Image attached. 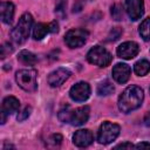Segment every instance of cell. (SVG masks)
I'll return each instance as SVG.
<instances>
[{
	"instance_id": "obj_1",
	"label": "cell",
	"mask_w": 150,
	"mask_h": 150,
	"mask_svg": "<svg viewBox=\"0 0 150 150\" xmlns=\"http://www.w3.org/2000/svg\"><path fill=\"white\" fill-rule=\"evenodd\" d=\"M144 98L143 89L137 86L128 87L118 97V108L122 112H130L141 107Z\"/></svg>"
},
{
	"instance_id": "obj_3",
	"label": "cell",
	"mask_w": 150,
	"mask_h": 150,
	"mask_svg": "<svg viewBox=\"0 0 150 150\" xmlns=\"http://www.w3.org/2000/svg\"><path fill=\"white\" fill-rule=\"evenodd\" d=\"M15 80L19 87L26 91H34L38 88L36 70L34 69H21L16 71Z\"/></svg>"
},
{
	"instance_id": "obj_28",
	"label": "cell",
	"mask_w": 150,
	"mask_h": 150,
	"mask_svg": "<svg viewBox=\"0 0 150 150\" xmlns=\"http://www.w3.org/2000/svg\"><path fill=\"white\" fill-rule=\"evenodd\" d=\"M48 26H49V30L52 33H57L59 32V25H57L56 21H52L50 23H48Z\"/></svg>"
},
{
	"instance_id": "obj_7",
	"label": "cell",
	"mask_w": 150,
	"mask_h": 150,
	"mask_svg": "<svg viewBox=\"0 0 150 150\" xmlns=\"http://www.w3.org/2000/svg\"><path fill=\"white\" fill-rule=\"evenodd\" d=\"M90 95V87L87 82H79L74 84L69 90V96L76 102L86 101Z\"/></svg>"
},
{
	"instance_id": "obj_4",
	"label": "cell",
	"mask_w": 150,
	"mask_h": 150,
	"mask_svg": "<svg viewBox=\"0 0 150 150\" xmlns=\"http://www.w3.org/2000/svg\"><path fill=\"white\" fill-rule=\"evenodd\" d=\"M87 60L91 64H95L98 67H107L111 62L112 56L105 48H103L101 46H95L88 52Z\"/></svg>"
},
{
	"instance_id": "obj_25",
	"label": "cell",
	"mask_w": 150,
	"mask_h": 150,
	"mask_svg": "<svg viewBox=\"0 0 150 150\" xmlns=\"http://www.w3.org/2000/svg\"><path fill=\"white\" fill-rule=\"evenodd\" d=\"M61 142H62V136H61L60 134H54V135H52V136L48 138V141H47V143H48L49 145H53V146L60 145Z\"/></svg>"
},
{
	"instance_id": "obj_16",
	"label": "cell",
	"mask_w": 150,
	"mask_h": 150,
	"mask_svg": "<svg viewBox=\"0 0 150 150\" xmlns=\"http://www.w3.org/2000/svg\"><path fill=\"white\" fill-rule=\"evenodd\" d=\"M49 26L46 23H36L33 28V38L34 40H42L47 33H49Z\"/></svg>"
},
{
	"instance_id": "obj_5",
	"label": "cell",
	"mask_w": 150,
	"mask_h": 150,
	"mask_svg": "<svg viewBox=\"0 0 150 150\" xmlns=\"http://www.w3.org/2000/svg\"><path fill=\"white\" fill-rule=\"evenodd\" d=\"M120 125L111 123V122H104L101 124L98 132H97V141L101 144H109L112 141L116 139V137L120 135Z\"/></svg>"
},
{
	"instance_id": "obj_18",
	"label": "cell",
	"mask_w": 150,
	"mask_h": 150,
	"mask_svg": "<svg viewBox=\"0 0 150 150\" xmlns=\"http://www.w3.org/2000/svg\"><path fill=\"white\" fill-rule=\"evenodd\" d=\"M18 60H19L21 63H23V64H28V66L35 64L36 61H38L36 56H35L33 53L28 52V50H21V52L19 53Z\"/></svg>"
},
{
	"instance_id": "obj_12",
	"label": "cell",
	"mask_w": 150,
	"mask_h": 150,
	"mask_svg": "<svg viewBox=\"0 0 150 150\" xmlns=\"http://www.w3.org/2000/svg\"><path fill=\"white\" fill-rule=\"evenodd\" d=\"M70 76V71L66 68H59L52 71L48 76V83L50 87H60L68 77Z\"/></svg>"
},
{
	"instance_id": "obj_6",
	"label": "cell",
	"mask_w": 150,
	"mask_h": 150,
	"mask_svg": "<svg viewBox=\"0 0 150 150\" xmlns=\"http://www.w3.org/2000/svg\"><path fill=\"white\" fill-rule=\"evenodd\" d=\"M87 38H88V32L87 30L76 28V29H70L66 33L64 41H66L68 47L79 48V47H82L86 43Z\"/></svg>"
},
{
	"instance_id": "obj_26",
	"label": "cell",
	"mask_w": 150,
	"mask_h": 150,
	"mask_svg": "<svg viewBox=\"0 0 150 150\" xmlns=\"http://www.w3.org/2000/svg\"><path fill=\"white\" fill-rule=\"evenodd\" d=\"M12 52H13V47H12V45L8 43V42L4 43V45L1 46V59H5V57H6L7 55H9Z\"/></svg>"
},
{
	"instance_id": "obj_10",
	"label": "cell",
	"mask_w": 150,
	"mask_h": 150,
	"mask_svg": "<svg viewBox=\"0 0 150 150\" xmlns=\"http://www.w3.org/2000/svg\"><path fill=\"white\" fill-rule=\"evenodd\" d=\"M94 141V137H93V134L90 130L88 129H81V130H77L74 136H73V142L76 146L79 148H86L88 145H90Z\"/></svg>"
},
{
	"instance_id": "obj_20",
	"label": "cell",
	"mask_w": 150,
	"mask_h": 150,
	"mask_svg": "<svg viewBox=\"0 0 150 150\" xmlns=\"http://www.w3.org/2000/svg\"><path fill=\"white\" fill-rule=\"evenodd\" d=\"M112 91H114V86H112V83H111L110 81H108V80L101 82V83L98 84V87H97V94H98L100 96H108V95H110Z\"/></svg>"
},
{
	"instance_id": "obj_29",
	"label": "cell",
	"mask_w": 150,
	"mask_h": 150,
	"mask_svg": "<svg viewBox=\"0 0 150 150\" xmlns=\"http://www.w3.org/2000/svg\"><path fill=\"white\" fill-rule=\"evenodd\" d=\"M132 148H135V145H132L131 143H128V142L118 144V145L115 146V149H132Z\"/></svg>"
},
{
	"instance_id": "obj_23",
	"label": "cell",
	"mask_w": 150,
	"mask_h": 150,
	"mask_svg": "<svg viewBox=\"0 0 150 150\" xmlns=\"http://www.w3.org/2000/svg\"><path fill=\"white\" fill-rule=\"evenodd\" d=\"M66 6H67V0H56L55 12L57 14H60L61 16H63L64 12H66Z\"/></svg>"
},
{
	"instance_id": "obj_8",
	"label": "cell",
	"mask_w": 150,
	"mask_h": 150,
	"mask_svg": "<svg viewBox=\"0 0 150 150\" xmlns=\"http://www.w3.org/2000/svg\"><path fill=\"white\" fill-rule=\"evenodd\" d=\"M139 52V47L136 42L134 41H127L121 43L117 47V55L121 59L124 60H130L132 57H135Z\"/></svg>"
},
{
	"instance_id": "obj_24",
	"label": "cell",
	"mask_w": 150,
	"mask_h": 150,
	"mask_svg": "<svg viewBox=\"0 0 150 150\" xmlns=\"http://www.w3.org/2000/svg\"><path fill=\"white\" fill-rule=\"evenodd\" d=\"M121 35H122V29L120 27H115L110 30L108 35V41H116Z\"/></svg>"
},
{
	"instance_id": "obj_17",
	"label": "cell",
	"mask_w": 150,
	"mask_h": 150,
	"mask_svg": "<svg viewBox=\"0 0 150 150\" xmlns=\"http://www.w3.org/2000/svg\"><path fill=\"white\" fill-rule=\"evenodd\" d=\"M134 71L138 76H144L150 71V62L148 60H139L134 66Z\"/></svg>"
},
{
	"instance_id": "obj_15",
	"label": "cell",
	"mask_w": 150,
	"mask_h": 150,
	"mask_svg": "<svg viewBox=\"0 0 150 150\" xmlns=\"http://www.w3.org/2000/svg\"><path fill=\"white\" fill-rule=\"evenodd\" d=\"M14 16V5L9 1H5L1 4V19L5 23L11 25Z\"/></svg>"
},
{
	"instance_id": "obj_13",
	"label": "cell",
	"mask_w": 150,
	"mask_h": 150,
	"mask_svg": "<svg viewBox=\"0 0 150 150\" xmlns=\"http://www.w3.org/2000/svg\"><path fill=\"white\" fill-rule=\"evenodd\" d=\"M89 114H90V109L88 105L84 107H80L75 110L71 111V116H70V122L73 125H82L83 123H86L89 118Z\"/></svg>"
},
{
	"instance_id": "obj_21",
	"label": "cell",
	"mask_w": 150,
	"mask_h": 150,
	"mask_svg": "<svg viewBox=\"0 0 150 150\" xmlns=\"http://www.w3.org/2000/svg\"><path fill=\"white\" fill-rule=\"evenodd\" d=\"M111 16H112V19H115L116 21L122 20V18H123V7H122L120 4H115V5L111 7Z\"/></svg>"
},
{
	"instance_id": "obj_11",
	"label": "cell",
	"mask_w": 150,
	"mask_h": 150,
	"mask_svg": "<svg viewBox=\"0 0 150 150\" xmlns=\"http://www.w3.org/2000/svg\"><path fill=\"white\" fill-rule=\"evenodd\" d=\"M131 69L125 63H117L112 68V77L117 83H125L130 77Z\"/></svg>"
},
{
	"instance_id": "obj_14",
	"label": "cell",
	"mask_w": 150,
	"mask_h": 150,
	"mask_svg": "<svg viewBox=\"0 0 150 150\" xmlns=\"http://www.w3.org/2000/svg\"><path fill=\"white\" fill-rule=\"evenodd\" d=\"M19 107H20L19 100L14 96H8L2 101V110L1 111L5 112L6 115H12L19 110Z\"/></svg>"
},
{
	"instance_id": "obj_22",
	"label": "cell",
	"mask_w": 150,
	"mask_h": 150,
	"mask_svg": "<svg viewBox=\"0 0 150 150\" xmlns=\"http://www.w3.org/2000/svg\"><path fill=\"white\" fill-rule=\"evenodd\" d=\"M71 111H73V110H70L69 107H66L64 109L60 110V112H59V120H60L61 122H63V123H69V122H70Z\"/></svg>"
},
{
	"instance_id": "obj_27",
	"label": "cell",
	"mask_w": 150,
	"mask_h": 150,
	"mask_svg": "<svg viewBox=\"0 0 150 150\" xmlns=\"http://www.w3.org/2000/svg\"><path fill=\"white\" fill-rule=\"evenodd\" d=\"M30 111H32V108L30 107H26L21 112H19V115H18V121L19 122H21V121H25L26 118H28L29 117V115H30Z\"/></svg>"
},
{
	"instance_id": "obj_19",
	"label": "cell",
	"mask_w": 150,
	"mask_h": 150,
	"mask_svg": "<svg viewBox=\"0 0 150 150\" xmlns=\"http://www.w3.org/2000/svg\"><path fill=\"white\" fill-rule=\"evenodd\" d=\"M139 35L144 41H150V18H146L142 21L138 28Z\"/></svg>"
},
{
	"instance_id": "obj_30",
	"label": "cell",
	"mask_w": 150,
	"mask_h": 150,
	"mask_svg": "<svg viewBox=\"0 0 150 150\" xmlns=\"http://www.w3.org/2000/svg\"><path fill=\"white\" fill-rule=\"evenodd\" d=\"M135 148H136V149H144V148H146V149H150V143H145V142H142V143H138L137 145H135Z\"/></svg>"
},
{
	"instance_id": "obj_2",
	"label": "cell",
	"mask_w": 150,
	"mask_h": 150,
	"mask_svg": "<svg viewBox=\"0 0 150 150\" xmlns=\"http://www.w3.org/2000/svg\"><path fill=\"white\" fill-rule=\"evenodd\" d=\"M32 23H33V18L29 13H25L21 15V18L19 19L18 25L13 28L11 36L12 39L16 42V43H23L30 33V28H32Z\"/></svg>"
},
{
	"instance_id": "obj_9",
	"label": "cell",
	"mask_w": 150,
	"mask_h": 150,
	"mask_svg": "<svg viewBox=\"0 0 150 150\" xmlns=\"http://www.w3.org/2000/svg\"><path fill=\"white\" fill-rule=\"evenodd\" d=\"M125 11L132 21L141 19L144 13L143 0H125Z\"/></svg>"
},
{
	"instance_id": "obj_31",
	"label": "cell",
	"mask_w": 150,
	"mask_h": 150,
	"mask_svg": "<svg viewBox=\"0 0 150 150\" xmlns=\"http://www.w3.org/2000/svg\"><path fill=\"white\" fill-rule=\"evenodd\" d=\"M143 122H144V124L146 125V127H150V111L144 116V120H143Z\"/></svg>"
}]
</instances>
